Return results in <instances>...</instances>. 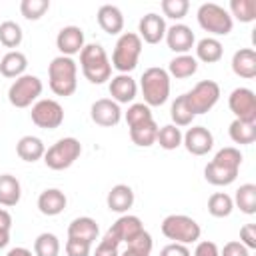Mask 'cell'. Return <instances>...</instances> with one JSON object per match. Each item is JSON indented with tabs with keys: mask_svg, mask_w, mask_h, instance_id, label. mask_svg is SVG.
<instances>
[{
	"mask_svg": "<svg viewBox=\"0 0 256 256\" xmlns=\"http://www.w3.org/2000/svg\"><path fill=\"white\" fill-rule=\"evenodd\" d=\"M28 68V58L20 50H10L0 58V74L4 78H20L26 74Z\"/></svg>",
	"mask_w": 256,
	"mask_h": 256,
	"instance_id": "obj_25",
	"label": "cell"
},
{
	"mask_svg": "<svg viewBox=\"0 0 256 256\" xmlns=\"http://www.w3.org/2000/svg\"><path fill=\"white\" fill-rule=\"evenodd\" d=\"M50 10V0H22L20 14L26 20H40Z\"/></svg>",
	"mask_w": 256,
	"mask_h": 256,
	"instance_id": "obj_40",
	"label": "cell"
},
{
	"mask_svg": "<svg viewBox=\"0 0 256 256\" xmlns=\"http://www.w3.org/2000/svg\"><path fill=\"white\" fill-rule=\"evenodd\" d=\"M240 242L248 250H254L256 248V224H244L240 228Z\"/></svg>",
	"mask_w": 256,
	"mask_h": 256,
	"instance_id": "obj_46",
	"label": "cell"
},
{
	"mask_svg": "<svg viewBox=\"0 0 256 256\" xmlns=\"http://www.w3.org/2000/svg\"><path fill=\"white\" fill-rule=\"evenodd\" d=\"M160 256H192L188 246L184 244H176V242H170L168 246H164L160 250Z\"/></svg>",
	"mask_w": 256,
	"mask_h": 256,
	"instance_id": "obj_48",
	"label": "cell"
},
{
	"mask_svg": "<svg viewBox=\"0 0 256 256\" xmlns=\"http://www.w3.org/2000/svg\"><path fill=\"white\" fill-rule=\"evenodd\" d=\"M96 18H98L100 28H102L106 34H110V36H116V34H120V32L124 30V14H122V10H120L118 6H114V4H104V6H100Z\"/></svg>",
	"mask_w": 256,
	"mask_h": 256,
	"instance_id": "obj_23",
	"label": "cell"
},
{
	"mask_svg": "<svg viewBox=\"0 0 256 256\" xmlns=\"http://www.w3.org/2000/svg\"><path fill=\"white\" fill-rule=\"evenodd\" d=\"M82 154V144L80 140L68 136V138H60L56 144H52L46 154H44V164L50 168V170H66L70 168Z\"/></svg>",
	"mask_w": 256,
	"mask_h": 256,
	"instance_id": "obj_8",
	"label": "cell"
},
{
	"mask_svg": "<svg viewBox=\"0 0 256 256\" xmlns=\"http://www.w3.org/2000/svg\"><path fill=\"white\" fill-rule=\"evenodd\" d=\"M242 160H244L242 152L238 148H234V146L218 150L214 160L208 162L206 168H204L206 182L212 184V186H230L238 178Z\"/></svg>",
	"mask_w": 256,
	"mask_h": 256,
	"instance_id": "obj_1",
	"label": "cell"
},
{
	"mask_svg": "<svg viewBox=\"0 0 256 256\" xmlns=\"http://www.w3.org/2000/svg\"><path fill=\"white\" fill-rule=\"evenodd\" d=\"M32 122L38 128L44 130H56L62 126L64 122V108L60 106V102L50 100V98H42L32 106Z\"/></svg>",
	"mask_w": 256,
	"mask_h": 256,
	"instance_id": "obj_11",
	"label": "cell"
},
{
	"mask_svg": "<svg viewBox=\"0 0 256 256\" xmlns=\"http://www.w3.org/2000/svg\"><path fill=\"white\" fill-rule=\"evenodd\" d=\"M196 18H198L200 28L214 36H228L234 28V20L228 14V10L214 2L202 4L196 12Z\"/></svg>",
	"mask_w": 256,
	"mask_h": 256,
	"instance_id": "obj_7",
	"label": "cell"
},
{
	"mask_svg": "<svg viewBox=\"0 0 256 256\" xmlns=\"http://www.w3.org/2000/svg\"><path fill=\"white\" fill-rule=\"evenodd\" d=\"M120 256H148V254H142V252H138V250H132V248H128V246H126V250H124Z\"/></svg>",
	"mask_w": 256,
	"mask_h": 256,
	"instance_id": "obj_52",
	"label": "cell"
},
{
	"mask_svg": "<svg viewBox=\"0 0 256 256\" xmlns=\"http://www.w3.org/2000/svg\"><path fill=\"white\" fill-rule=\"evenodd\" d=\"M86 42L80 26H64L56 36V48L60 50V56L72 58L74 54H80Z\"/></svg>",
	"mask_w": 256,
	"mask_h": 256,
	"instance_id": "obj_17",
	"label": "cell"
},
{
	"mask_svg": "<svg viewBox=\"0 0 256 256\" xmlns=\"http://www.w3.org/2000/svg\"><path fill=\"white\" fill-rule=\"evenodd\" d=\"M22 40H24V32H22V28H20L18 22H14V20H4V22L0 24V44H2L4 48L14 50V48H18V46L22 44Z\"/></svg>",
	"mask_w": 256,
	"mask_h": 256,
	"instance_id": "obj_33",
	"label": "cell"
},
{
	"mask_svg": "<svg viewBox=\"0 0 256 256\" xmlns=\"http://www.w3.org/2000/svg\"><path fill=\"white\" fill-rule=\"evenodd\" d=\"M232 20H240L242 24H250L256 20V0H230Z\"/></svg>",
	"mask_w": 256,
	"mask_h": 256,
	"instance_id": "obj_36",
	"label": "cell"
},
{
	"mask_svg": "<svg viewBox=\"0 0 256 256\" xmlns=\"http://www.w3.org/2000/svg\"><path fill=\"white\" fill-rule=\"evenodd\" d=\"M42 90H44V84L38 76L24 74L16 78L8 88V100L14 108H28L38 102V98L42 96Z\"/></svg>",
	"mask_w": 256,
	"mask_h": 256,
	"instance_id": "obj_9",
	"label": "cell"
},
{
	"mask_svg": "<svg viewBox=\"0 0 256 256\" xmlns=\"http://www.w3.org/2000/svg\"><path fill=\"white\" fill-rule=\"evenodd\" d=\"M184 96H186V102H188V106H190L194 116L206 114V112H210L218 104V100H220V86L214 80H202L190 92H186Z\"/></svg>",
	"mask_w": 256,
	"mask_h": 256,
	"instance_id": "obj_10",
	"label": "cell"
},
{
	"mask_svg": "<svg viewBox=\"0 0 256 256\" xmlns=\"http://www.w3.org/2000/svg\"><path fill=\"white\" fill-rule=\"evenodd\" d=\"M124 118H126L128 128L138 126V124H144V122H148V120H154L150 106H146L144 102H132V104H130V108L126 110Z\"/></svg>",
	"mask_w": 256,
	"mask_h": 256,
	"instance_id": "obj_39",
	"label": "cell"
},
{
	"mask_svg": "<svg viewBox=\"0 0 256 256\" xmlns=\"http://www.w3.org/2000/svg\"><path fill=\"white\" fill-rule=\"evenodd\" d=\"M80 68L90 84H104L112 78L110 58L100 44H86L80 52Z\"/></svg>",
	"mask_w": 256,
	"mask_h": 256,
	"instance_id": "obj_3",
	"label": "cell"
},
{
	"mask_svg": "<svg viewBox=\"0 0 256 256\" xmlns=\"http://www.w3.org/2000/svg\"><path fill=\"white\" fill-rule=\"evenodd\" d=\"M98 234H100V228H98V222L90 216H80V218H74L68 226V238H74V240H82V242H88V244H94L98 240Z\"/></svg>",
	"mask_w": 256,
	"mask_h": 256,
	"instance_id": "obj_22",
	"label": "cell"
},
{
	"mask_svg": "<svg viewBox=\"0 0 256 256\" xmlns=\"http://www.w3.org/2000/svg\"><path fill=\"white\" fill-rule=\"evenodd\" d=\"M22 198V184L12 174H0V206L14 208Z\"/></svg>",
	"mask_w": 256,
	"mask_h": 256,
	"instance_id": "obj_27",
	"label": "cell"
},
{
	"mask_svg": "<svg viewBox=\"0 0 256 256\" xmlns=\"http://www.w3.org/2000/svg\"><path fill=\"white\" fill-rule=\"evenodd\" d=\"M118 248H120V242L110 232H106L104 238L100 240V244L96 246L94 256H120V250Z\"/></svg>",
	"mask_w": 256,
	"mask_h": 256,
	"instance_id": "obj_42",
	"label": "cell"
},
{
	"mask_svg": "<svg viewBox=\"0 0 256 256\" xmlns=\"http://www.w3.org/2000/svg\"><path fill=\"white\" fill-rule=\"evenodd\" d=\"M140 90H142L146 106L156 108V106L166 104L168 98H170V76H168V72L160 66H152V68L144 70V74L140 78Z\"/></svg>",
	"mask_w": 256,
	"mask_h": 256,
	"instance_id": "obj_4",
	"label": "cell"
},
{
	"mask_svg": "<svg viewBox=\"0 0 256 256\" xmlns=\"http://www.w3.org/2000/svg\"><path fill=\"white\" fill-rule=\"evenodd\" d=\"M68 198L62 190L58 188H46L40 196H38V210L44 216H58L66 210Z\"/></svg>",
	"mask_w": 256,
	"mask_h": 256,
	"instance_id": "obj_21",
	"label": "cell"
},
{
	"mask_svg": "<svg viewBox=\"0 0 256 256\" xmlns=\"http://www.w3.org/2000/svg\"><path fill=\"white\" fill-rule=\"evenodd\" d=\"M220 256H250V250L240 240H230L220 250Z\"/></svg>",
	"mask_w": 256,
	"mask_h": 256,
	"instance_id": "obj_45",
	"label": "cell"
},
{
	"mask_svg": "<svg viewBox=\"0 0 256 256\" xmlns=\"http://www.w3.org/2000/svg\"><path fill=\"white\" fill-rule=\"evenodd\" d=\"M158 124L154 120H148L144 124H138V126H132L130 128V138L136 146L140 148H150L156 144V136H158Z\"/></svg>",
	"mask_w": 256,
	"mask_h": 256,
	"instance_id": "obj_30",
	"label": "cell"
},
{
	"mask_svg": "<svg viewBox=\"0 0 256 256\" xmlns=\"http://www.w3.org/2000/svg\"><path fill=\"white\" fill-rule=\"evenodd\" d=\"M182 146L192 156H206L214 148V136L206 126H192L182 136Z\"/></svg>",
	"mask_w": 256,
	"mask_h": 256,
	"instance_id": "obj_13",
	"label": "cell"
},
{
	"mask_svg": "<svg viewBox=\"0 0 256 256\" xmlns=\"http://www.w3.org/2000/svg\"><path fill=\"white\" fill-rule=\"evenodd\" d=\"M64 250H66V256H90V252H92V244L82 242V240L68 238Z\"/></svg>",
	"mask_w": 256,
	"mask_h": 256,
	"instance_id": "obj_43",
	"label": "cell"
},
{
	"mask_svg": "<svg viewBox=\"0 0 256 256\" xmlns=\"http://www.w3.org/2000/svg\"><path fill=\"white\" fill-rule=\"evenodd\" d=\"M108 90L116 104H130L138 94V84L130 74H118L110 80Z\"/></svg>",
	"mask_w": 256,
	"mask_h": 256,
	"instance_id": "obj_19",
	"label": "cell"
},
{
	"mask_svg": "<svg viewBox=\"0 0 256 256\" xmlns=\"http://www.w3.org/2000/svg\"><path fill=\"white\" fill-rule=\"evenodd\" d=\"M6 256H34V252H32V250H28V248H24V246H16V248L8 250V254H6Z\"/></svg>",
	"mask_w": 256,
	"mask_h": 256,
	"instance_id": "obj_50",
	"label": "cell"
},
{
	"mask_svg": "<svg viewBox=\"0 0 256 256\" xmlns=\"http://www.w3.org/2000/svg\"><path fill=\"white\" fill-rule=\"evenodd\" d=\"M60 254V240L52 232H42L34 240V256H58Z\"/></svg>",
	"mask_w": 256,
	"mask_h": 256,
	"instance_id": "obj_38",
	"label": "cell"
},
{
	"mask_svg": "<svg viewBox=\"0 0 256 256\" xmlns=\"http://www.w3.org/2000/svg\"><path fill=\"white\" fill-rule=\"evenodd\" d=\"M228 106H230V112L236 116V120L256 122V96L250 88L232 90L228 98Z\"/></svg>",
	"mask_w": 256,
	"mask_h": 256,
	"instance_id": "obj_12",
	"label": "cell"
},
{
	"mask_svg": "<svg viewBox=\"0 0 256 256\" xmlns=\"http://www.w3.org/2000/svg\"><path fill=\"white\" fill-rule=\"evenodd\" d=\"M134 200H136L134 198V190L128 184H116V186H112V190L106 196L108 210L110 212H116V214H126L134 206Z\"/></svg>",
	"mask_w": 256,
	"mask_h": 256,
	"instance_id": "obj_20",
	"label": "cell"
},
{
	"mask_svg": "<svg viewBox=\"0 0 256 256\" xmlns=\"http://www.w3.org/2000/svg\"><path fill=\"white\" fill-rule=\"evenodd\" d=\"M194 256H220V250L214 242L210 240H202L196 244V250H194Z\"/></svg>",
	"mask_w": 256,
	"mask_h": 256,
	"instance_id": "obj_47",
	"label": "cell"
},
{
	"mask_svg": "<svg viewBox=\"0 0 256 256\" xmlns=\"http://www.w3.org/2000/svg\"><path fill=\"white\" fill-rule=\"evenodd\" d=\"M10 244V232L8 230H0V250H4Z\"/></svg>",
	"mask_w": 256,
	"mask_h": 256,
	"instance_id": "obj_51",
	"label": "cell"
},
{
	"mask_svg": "<svg viewBox=\"0 0 256 256\" xmlns=\"http://www.w3.org/2000/svg\"><path fill=\"white\" fill-rule=\"evenodd\" d=\"M228 134H230L234 144H240V146L254 144V140H256V122L234 120L228 128Z\"/></svg>",
	"mask_w": 256,
	"mask_h": 256,
	"instance_id": "obj_31",
	"label": "cell"
},
{
	"mask_svg": "<svg viewBox=\"0 0 256 256\" xmlns=\"http://www.w3.org/2000/svg\"><path fill=\"white\" fill-rule=\"evenodd\" d=\"M90 118L94 124H98L102 128H112V126L120 124V120H122L120 104H116L112 98H100L92 104Z\"/></svg>",
	"mask_w": 256,
	"mask_h": 256,
	"instance_id": "obj_14",
	"label": "cell"
},
{
	"mask_svg": "<svg viewBox=\"0 0 256 256\" xmlns=\"http://www.w3.org/2000/svg\"><path fill=\"white\" fill-rule=\"evenodd\" d=\"M166 44H168V48L176 54V56H180V54H188L194 46H196V36H194V32H192V28L190 26H186V24H174V26H170L168 30H166Z\"/></svg>",
	"mask_w": 256,
	"mask_h": 256,
	"instance_id": "obj_16",
	"label": "cell"
},
{
	"mask_svg": "<svg viewBox=\"0 0 256 256\" xmlns=\"http://www.w3.org/2000/svg\"><path fill=\"white\" fill-rule=\"evenodd\" d=\"M170 118H172V124L178 126V128L192 126V122H194L196 116L192 114V110H190V106H188L184 94L178 96V98L172 102V106H170Z\"/></svg>",
	"mask_w": 256,
	"mask_h": 256,
	"instance_id": "obj_32",
	"label": "cell"
},
{
	"mask_svg": "<svg viewBox=\"0 0 256 256\" xmlns=\"http://www.w3.org/2000/svg\"><path fill=\"white\" fill-rule=\"evenodd\" d=\"M16 154H18L20 160L34 164V162L44 158L46 146H44V142L38 136H22L18 140V144H16Z\"/></svg>",
	"mask_w": 256,
	"mask_h": 256,
	"instance_id": "obj_26",
	"label": "cell"
},
{
	"mask_svg": "<svg viewBox=\"0 0 256 256\" xmlns=\"http://www.w3.org/2000/svg\"><path fill=\"white\" fill-rule=\"evenodd\" d=\"M12 228V214L4 208H0V230H8Z\"/></svg>",
	"mask_w": 256,
	"mask_h": 256,
	"instance_id": "obj_49",
	"label": "cell"
},
{
	"mask_svg": "<svg viewBox=\"0 0 256 256\" xmlns=\"http://www.w3.org/2000/svg\"><path fill=\"white\" fill-rule=\"evenodd\" d=\"M160 230L168 240H172L176 244H184V246L198 242L200 234H202L200 224L194 218L186 216V214H170V216H166L162 220Z\"/></svg>",
	"mask_w": 256,
	"mask_h": 256,
	"instance_id": "obj_6",
	"label": "cell"
},
{
	"mask_svg": "<svg viewBox=\"0 0 256 256\" xmlns=\"http://www.w3.org/2000/svg\"><path fill=\"white\" fill-rule=\"evenodd\" d=\"M128 248H132V250H138V252H142V254H148L150 256V252H152V246H154V242H152V236L144 230V232H140L130 244H126Z\"/></svg>",
	"mask_w": 256,
	"mask_h": 256,
	"instance_id": "obj_44",
	"label": "cell"
},
{
	"mask_svg": "<svg viewBox=\"0 0 256 256\" xmlns=\"http://www.w3.org/2000/svg\"><path fill=\"white\" fill-rule=\"evenodd\" d=\"M234 210V200L226 192H216L208 198V212L214 218H228Z\"/></svg>",
	"mask_w": 256,
	"mask_h": 256,
	"instance_id": "obj_35",
	"label": "cell"
},
{
	"mask_svg": "<svg viewBox=\"0 0 256 256\" xmlns=\"http://www.w3.org/2000/svg\"><path fill=\"white\" fill-rule=\"evenodd\" d=\"M108 232L122 244V242H126V244H130L140 232H144V224H142V220L138 218V216H134V214H122L110 228H108Z\"/></svg>",
	"mask_w": 256,
	"mask_h": 256,
	"instance_id": "obj_18",
	"label": "cell"
},
{
	"mask_svg": "<svg viewBox=\"0 0 256 256\" xmlns=\"http://www.w3.org/2000/svg\"><path fill=\"white\" fill-rule=\"evenodd\" d=\"M166 30H168V26H166L164 16H160L156 12H148L138 22V36L146 44H160L166 36Z\"/></svg>",
	"mask_w": 256,
	"mask_h": 256,
	"instance_id": "obj_15",
	"label": "cell"
},
{
	"mask_svg": "<svg viewBox=\"0 0 256 256\" xmlns=\"http://www.w3.org/2000/svg\"><path fill=\"white\" fill-rule=\"evenodd\" d=\"M232 200H234V206L240 208V212L248 216L256 214V186L254 184H242L236 190V196Z\"/></svg>",
	"mask_w": 256,
	"mask_h": 256,
	"instance_id": "obj_34",
	"label": "cell"
},
{
	"mask_svg": "<svg viewBox=\"0 0 256 256\" xmlns=\"http://www.w3.org/2000/svg\"><path fill=\"white\" fill-rule=\"evenodd\" d=\"M232 72L244 80L256 78V52L252 48L236 50L232 56Z\"/></svg>",
	"mask_w": 256,
	"mask_h": 256,
	"instance_id": "obj_24",
	"label": "cell"
},
{
	"mask_svg": "<svg viewBox=\"0 0 256 256\" xmlns=\"http://www.w3.org/2000/svg\"><path fill=\"white\" fill-rule=\"evenodd\" d=\"M168 76L176 78V80H184V78H190L198 72V60L190 54H180L176 58L170 60L168 64Z\"/></svg>",
	"mask_w": 256,
	"mask_h": 256,
	"instance_id": "obj_29",
	"label": "cell"
},
{
	"mask_svg": "<svg viewBox=\"0 0 256 256\" xmlns=\"http://www.w3.org/2000/svg\"><path fill=\"white\" fill-rule=\"evenodd\" d=\"M222 56H224V46L214 36L202 38L196 44V60H200L204 64H216L222 60Z\"/></svg>",
	"mask_w": 256,
	"mask_h": 256,
	"instance_id": "obj_28",
	"label": "cell"
},
{
	"mask_svg": "<svg viewBox=\"0 0 256 256\" xmlns=\"http://www.w3.org/2000/svg\"><path fill=\"white\" fill-rule=\"evenodd\" d=\"M162 12L166 18H172V20H182L188 10H190V2L188 0H162Z\"/></svg>",
	"mask_w": 256,
	"mask_h": 256,
	"instance_id": "obj_41",
	"label": "cell"
},
{
	"mask_svg": "<svg viewBox=\"0 0 256 256\" xmlns=\"http://www.w3.org/2000/svg\"><path fill=\"white\" fill-rule=\"evenodd\" d=\"M142 40L136 32H124L112 52V68H116L120 74H130L132 70H136L140 54H142Z\"/></svg>",
	"mask_w": 256,
	"mask_h": 256,
	"instance_id": "obj_5",
	"label": "cell"
},
{
	"mask_svg": "<svg viewBox=\"0 0 256 256\" xmlns=\"http://www.w3.org/2000/svg\"><path fill=\"white\" fill-rule=\"evenodd\" d=\"M48 84L56 96H72L78 88V64L74 58L56 56L48 66Z\"/></svg>",
	"mask_w": 256,
	"mask_h": 256,
	"instance_id": "obj_2",
	"label": "cell"
},
{
	"mask_svg": "<svg viewBox=\"0 0 256 256\" xmlns=\"http://www.w3.org/2000/svg\"><path fill=\"white\" fill-rule=\"evenodd\" d=\"M182 130L174 124H166L162 128H158V136H156V144H160V148L164 150H176L182 146Z\"/></svg>",
	"mask_w": 256,
	"mask_h": 256,
	"instance_id": "obj_37",
	"label": "cell"
}]
</instances>
